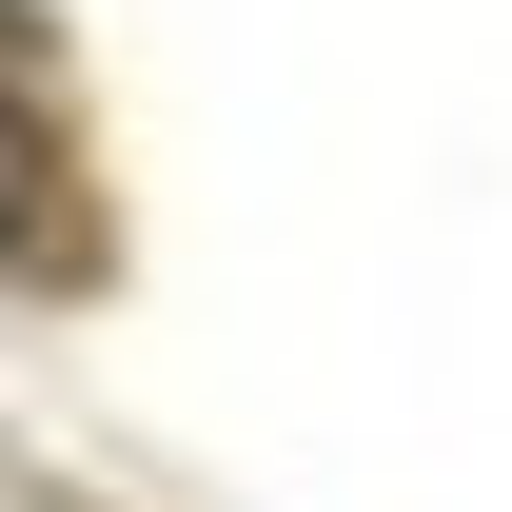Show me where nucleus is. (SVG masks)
I'll return each instance as SVG.
<instances>
[{
    "instance_id": "1",
    "label": "nucleus",
    "mask_w": 512,
    "mask_h": 512,
    "mask_svg": "<svg viewBox=\"0 0 512 512\" xmlns=\"http://www.w3.org/2000/svg\"><path fill=\"white\" fill-rule=\"evenodd\" d=\"M0 276L20 296H99L119 276V197H99V119L40 0H0Z\"/></svg>"
}]
</instances>
